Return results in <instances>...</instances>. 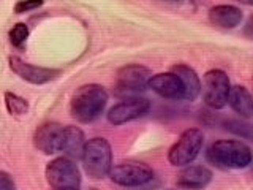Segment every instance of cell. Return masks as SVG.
<instances>
[{
  "label": "cell",
  "mask_w": 253,
  "mask_h": 190,
  "mask_svg": "<svg viewBox=\"0 0 253 190\" xmlns=\"http://www.w3.org/2000/svg\"><path fill=\"white\" fill-rule=\"evenodd\" d=\"M46 181L52 190H79L81 171L68 157H57L46 165Z\"/></svg>",
  "instance_id": "cell-5"
},
{
  "label": "cell",
  "mask_w": 253,
  "mask_h": 190,
  "mask_svg": "<svg viewBox=\"0 0 253 190\" xmlns=\"http://www.w3.org/2000/svg\"><path fill=\"white\" fill-rule=\"evenodd\" d=\"M204 144V133L200 129H188L171 146L168 160L172 166H188L200 155Z\"/></svg>",
  "instance_id": "cell-6"
},
{
  "label": "cell",
  "mask_w": 253,
  "mask_h": 190,
  "mask_svg": "<svg viewBox=\"0 0 253 190\" xmlns=\"http://www.w3.org/2000/svg\"><path fill=\"white\" fill-rule=\"evenodd\" d=\"M228 103L239 116L245 119L252 117V113H253L252 95L244 86H233L231 89H229Z\"/></svg>",
  "instance_id": "cell-16"
},
{
  "label": "cell",
  "mask_w": 253,
  "mask_h": 190,
  "mask_svg": "<svg viewBox=\"0 0 253 190\" xmlns=\"http://www.w3.org/2000/svg\"><path fill=\"white\" fill-rule=\"evenodd\" d=\"M174 75H177L179 79L182 81V86H184V100L187 101H195L198 98V95L201 94V81L200 78H198L196 71L185 65V63H176V65H172L171 70Z\"/></svg>",
  "instance_id": "cell-15"
},
{
  "label": "cell",
  "mask_w": 253,
  "mask_h": 190,
  "mask_svg": "<svg viewBox=\"0 0 253 190\" xmlns=\"http://www.w3.org/2000/svg\"><path fill=\"white\" fill-rule=\"evenodd\" d=\"M5 106L11 116H26L29 113V101L13 92L5 94Z\"/></svg>",
  "instance_id": "cell-17"
},
{
  "label": "cell",
  "mask_w": 253,
  "mask_h": 190,
  "mask_svg": "<svg viewBox=\"0 0 253 190\" xmlns=\"http://www.w3.org/2000/svg\"><path fill=\"white\" fill-rule=\"evenodd\" d=\"M147 87H150L157 95L168 100H184V86L177 75L172 71H166V73L152 75L149 79Z\"/></svg>",
  "instance_id": "cell-12"
},
{
  "label": "cell",
  "mask_w": 253,
  "mask_h": 190,
  "mask_svg": "<svg viewBox=\"0 0 253 190\" xmlns=\"http://www.w3.org/2000/svg\"><path fill=\"white\" fill-rule=\"evenodd\" d=\"M108 103V92L100 84H84L73 94L70 114L81 124H90L97 119Z\"/></svg>",
  "instance_id": "cell-2"
},
{
  "label": "cell",
  "mask_w": 253,
  "mask_h": 190,
  "mask_svg": "<svg viewBox=\"0 0 253 190\" xmlns=\"http://www.w3.org/2000/svg\"><path fill=\"white\" fill-rule=\"evenodd\" d=\"M229 89H231V83L223 70H209L203 78V101L212 109H223L228 105Z\"/></svg>",
  "instance_id": "cell-7"
},
{
  "label": "cell",
  "mask_w": 253,
  "mask_h": 190,
  "mask_svg": "<svg viewBox=\"0 0 253 190\" xmlns=\"http://www.w3.org/2000/svg\"><path fill=\"white\" fill-rule=\"evenodd\" d=\"M150 78H152V71L147 67L131 63V65H125L117 71L116 87L121 94L142 92L146 91Z\"/></svg>",
  "instance_id": "cell-10"
},
{
  "label": "cell",
  "mask_w": 253,
  "mask_h": 190,
  "mask_svg": "<svg viewBox=\"0 0 253 190\" xmlns=\"http://www.w3.org/2000/svg\"><path fill=\"white\" fill-rule=\"evenodd\" d=\"M206 157L223 170H242L252 163V149L237 140H218L209 146Z\"/></svg>",
  "instance_id": "cell-3"
},
{
  "label": "cell",
  "mask_w": 253,
  "mask_h": 190,
  "mask_svg": "<svg viewBox=\"0 0 253 190\" xmlns=\"http://www.w3.org/2000/svg\"><path fill=\"white\" fill-rule=\"evenodd\" d=\"M8 62H10V68L13 70V73H16L21 79L30 84H46L60 75V70L32 65V63L24 62L22 59L16 57V55H11Z\"/></svg>",
  "instance_id": "cell-11"
},
{
  "label": "cell",
  "mask_w": 253,
  "mask_h": 190,
  "mask_svg": "<svg viewBox=\"0 0 253 190\" xmlns=\"http://www.w3.org/2000/svg\"><path fill=\"white\" fill-rule=\"evenodd\" d=\"M150 101L142 97H128L117 103L108 111V122L113 125H124L126 122H131L134 119H139L149 113Z\"/></svg>",
  "instance_id": "cell-9"
},
{
  "label": "cell",
  "mask_w": 253,
  "mask_h": 190,
  "mask_svg": "<svg viewBox=\"0 0 253 190\" xmlns=\"http://www.w3.org/2000/svg\"><path fill=\"white\" fill-rule=\"evenodd\" d=\"M34 144L44 155H54L62 152L70 158L81 157L85 138L79 127L46 122L35 130Z\"/></svg>",
  "instance_id": "cell-1"
},
{
  "label": "cell",
  "mask_w": 253,
  "mask_h": 190,
  "mask_svg": "<svg viewBox=\"0 0 253 190\" xmlns=\"http://www.w3.org/2000/svg\"><path fill=\"white\" fill-rule=\"evenodd\" d=\"M244 19V13L241 8L234 5H217L209 10V21L212 26L223 30L236 29Z\"/></svg>",
  "instance_id": "cell-13"
},
{
  "label": "cell",
  "mask_w": 253,
  "mask_h": 190,
  "mask_svg": "<svg viewBox=\"0 0 253 190\" xmlns=\"http://www.w3.org/2000/svg\"><path fill=\"white\" fill-rule=\"evenodd\" d=\"M111 181L122 187H139L154 179V170L146 163L126 162L114 165L109 171Z\"/></svg>",
  "instance_id": "cell-8"
},
{
  "label": "cell",
  "mask_w": 253,
  "mask_h": 190,
  "mask_svg": "<svg viewBox=\"0 0 253 190\" xmlns=\"http://www.w3.org/2000/svg\"><path fill=\"white\" fill-rule=\"evenodd\" d=\"M212 181V171L203 165H188L179 173L177 186L182 189L200 190Z\"/></svg>",
  "instance_id": "cell-14"
},
{
  "label": "cell",
  "mask_w": 253,
  "mask_h": 190,
  "mask_svg": "<svg viewBox=\"0 0 253 190\" xmlns=\"http://www.w3.org/2000/svg\"><path fill=\"white\" fill-rule=\"evenodd\" d=\"M29 38V27L27 24L24 22H18L14 24L13 29L10 30V42L13 46L16 48H22V45L27 42Z\"/></svg>",
  "instance_id": "cell-18"
},
{
  "label": "cell",
  "mask_w": 253,
  "mask_h": 190,
  "mask_svg": "<svg viewBox=\"0 0 253 190\" xmlns=\"http://www.w3.org/2000/svg\"><path fill=\"white\" fill-rule=\"evenodd\" d=\"M43 5V2H18L14 5V13L16 14H22L35 10V8H40Z\"/></svg>",
  "instance_id": "cell-19"
},
{
  "label": "cell",
  "mask_w": 253,
  "mask_h": 190,
  "mask_svg": "<svg viewBox=\"0 0 253 190\" xmlns=\"http://www.w3.org/2000/svg\"><path fill=\"white\" fill-rule=\"evenodd\" d=\"M0 190H16L14 179L5 171H0Z\"/></svg>",
  "instance_id": "cell-20"
},
{
  "label": "cell",
  "mask_w": 253,
  "mask_h": 190,
  "mask_svg": "<svg viewBox=\"0 0 253 190\" xmlns=\"http://www.w3.org/2000/svg\"><path fill=\"white\" fill-rule=\"evenodd\" d=\"M81 160L84 171L90 179H105L113 168V149L105 138H92L85 141Z\"/></svg>",
  "instance_id": "cell-4"
}]
</instances>
